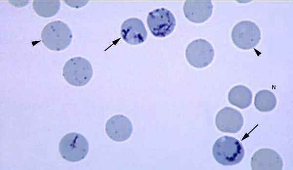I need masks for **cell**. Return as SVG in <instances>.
<instances>
[{"mask_svg":"<svg viewBox=\"0 0 293 170\" xmlns=\"http://www.w3.org/2000/svg\"><path fill=\"white\" fill-rule=\"evenodd\" d=\"M212 154L218 163L230 166L237 164L242 161L245 150L241 143L236 138L225 136L215 142Z\"/></svg>","mask_w":293,"mask_h":170,"instance_id":"cell-1","label":"cell"},{"mask_svg":"<svg viewBox=\"0 0 293 170\" xmlns=\"http://www.w3.org/2000/svg\"><path fill=\"white\" fill-rule=\"evenodd\" d=\"M72 34L68 26L60 20H55L47 24L41 33L42 41L48 49L61 51L70 44Z\"/></svg>","mask_w":293,"mask_h":170,"instance_id":"cell-2","label":"cell"},{"mask_svg":"<svg viewBox=\"0 0 293 170\" xmlns=\"http://www.w3.org/2000/svg\"><path fill=\"white\" fill-rule=\"evenodd\" d=\"M63 75L70 85L82 86L86 85L92 78L93 68L87 59L82 57H75L65 63Z\"/></svg>","mask_w":293,"mask_h":170,"instance_id":"cell-3","label":"cell"},{"mask_svg":"<svg viewBox=\"0 0 293 170\" xmlns=\"http://www.w3.org/2000/svg\"><path fill=\"white\" fill-rule=\"evenodd\" d=\"M59 150L62 157L69 162H78L84 159L89 150V144L82 134L70 133L60 140Z\"/></svg>","mask_w":293,"mask_h":170,"instance_id":"cell-4","label":"cell"},{"mask_svg":"<svg viewBox=\"0 0 293 170\" xmlns=\"http://www.w3.org/2000/svg\"><path fill=\"white\" fill-rule=\"evenodd\" d=\"M231 39L235 45L239 48L250 50L259 43L261 32L254 22L244 20L238 22L233 27Z\"/></svg>","mask_w":293,"mask_h":170,"instance_id":"cell-5","label":"cell"},{"mask_svg":"<svg viewBox=\"0 0 293 170\" xmlns=\"http://www.w3.org/2000/svg\"><path fill=\"white\" fill-rule=\"evenodd\" d=\"M147 26L155 37H165L170 34L176 26L173 14L165 8H157L149 12L147 17Z\"/></svg>","mask_w":293,"mask_h":170,"instance_id":"cell-6","label":"cell"},{"mask_svg":"<svg viewBox=\"0 0 293 170\" xmlns=\"http://www.w3.org/2000/svg\"><path fill=\"white\" fill-rule=\"evenodd\" d=\"M214 56V50L212 45L203 39L192 41L186 50L188 63L196 68L207 67L212 61Z\"/></svg>","mask_w":293,"mask_h":170,"instance_id":"cell-7","label":"cell"},{"mask_svg":"<svg viewBox=\"0 0 293 170\" xmlns=\"http://www.w3.org/2000/svg\"><path fill=\"white\" fill-rule=\"evenodd\" d=\"M244 119L238 110L230 107L221 109L215 118L217 129L223 133H236L241 129Z\"/></svg>","mask_w":293,"mask_h":170,"instance_id":"cell-8","label":"cell"},{"mask_svg":"<svg viewBox=\"0 0 293 170\" xmlns=\"http://www.w3.org/2000/svg\"><path fill=\"white\" fill-rule=\"evenodd\" d=\"M105 130L106 135L110 139L117 142H123L131 136L133 126L127 117L116 115L107 121Z\"/></svg>","mask_w":293,"mask_h":170,"instance_id":"cell-9","label":"cell"},{"mask_svg":"<svg viewBox=\"0 0 293 170\" xmlns=\"http://www.w3.org/2000/svg\"><path fill=\"white\" fill-rule=\"evenodd\" d=\"M283 166L280 155L269 148L258 150L251 158V167L253 170H281Z\"/></svg>","mask_w":293,"mask_h":170,"instance_id":"cell-10","label":"cell"},{"mask_svg":"<svg viewBox=\"0 0 293 170\" xmlns=\"http://www.w3.org/2000/svg\"><path fill=\"white\" fill-rule=\"evenodd\" d=\"M213 5L210 0H189L185 2L183 11L186 17L195 23H203L211 16Z\"/></svg>","mask_w":293,"mask_h":170,"instance_id":"cell-11","label":"cell"},{"mask_svg":"<svg viewBox=\"0 0 293 170\" xmlns=\"http://www.w3.org/2000/svg\"><path fill=\"white\" fill-rule=\"evenodd\" d=\"M121 35L127 43L138 45L146 39L147 33L143 21L136 17L125 20L121 27Z\"/></svg>","mask_w":293,"mask_h":170,"instance_id":"cell-12","label":"cell"},{"mask_svg":"<svg viewBox=\"0 0 293 170\" xmlns=\"http://www.w3.org/2000/svg\"><path fill=\"white\" fill-rule=\"evenodd\" d=\"M252 94L251 90L243 85H238L232 87L228 94L230 103L240 108L248 107L252 102Z\"/></svg>","mask_w":293,"mask_h":170,"instance_id":"cell-13","label":"cell"},{"mask_svg":"<svg viewBox=\"0 0 293 170\" xmlns=\"http://www.w3.org/2000/svg\"><path fill=\"white\" fill-rule=\"evenodd\" d=\"M276 102L275 96L272 92L263 89L258 91L255 95L254 104L258 111L267 112L275 107Z\"/></svg>","mask_w":293,"mask_h":170,"instance_id":"cell-14","label":"cell"},{"mask_svg":"<svg viewBox=\"0 0 293 170\" xmlns=\"http://www.w3.org/2000/svg\"><path fill=\"white\" fill-rule=\"evenodd\" d=\"M61 2L58 0H35L33 8L36 14L43 17H50L59 11Z\"/></svg>","mask_w":293,"mask_h":170,"instance_id":"cell-15","label":"cell"},{"mask_svg":"<svg viewBox=\"0 0 293 170\" xmlns=\"http://www.w3.org/2000/svg\"><path fill=\"white\" fill-rule=\"evenodd\" d=\"M244 1H250V0H244Z\"/></svg>","mask_w":293,"mask_h":170,"instance_id":"cell-16","label":"cell"}]
</instances>
